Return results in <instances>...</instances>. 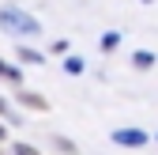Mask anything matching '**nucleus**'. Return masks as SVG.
I'll return each mask as SVG.
<instances>
[{
	"label": "nucleus",
	"mask_w": 158,
	"mask_h": 155,
	"mask_svg": "<svg viewBox=\"0 0 158 155\" xmlns=\"http://www.w3.org/2000/svg\"><path fill=\"white\" fill-rule=\"evenodd\" d=\"M0 27H4L8 34H38V30H42L34 15L19 11V8H4V11H0Z\"/></svg>",
	"instance_id": "nucleus-1"
},
{
	"label": "nucleus",
	"mask_w": 158,
	"mask_h": 155,
	"mask_svg": "<svg viewBox=\"0 0 158 155\" xmlns=\"http://www.w3.org/2000/svg\"><path fill=\"white\" fill-rule=\"evenodd\" d=\"M113 144H121V148H143L147 144V132L143 129H117L113 132Z\"/></svg>",
	"instance_id": "nucleus-2"
},
{
	"label": "nucleus",
	"mask_w": 158,
	"mask_h": 155,
	"mask_svg": "<svg viewBox=\"0 0 158 155\" xmlns=\"http://www.w3.org/2000/svg\"><path fill=\"white\" fill-rule=\"evenodd\" d=\"M19 57H23L27 64H42V53H34V49H19Z\"/></svg>",
	"instance_id": "nucleus-3"
},
{
	"label": "nucleus",
	"mask_w": 158,
	"mask_h": 155,
	"mask_svg": "<svg viewBox=\"0 0 158 155\" xmlns=\"http://www.w3.org/2000/svg\"><path fill=\"white\" fill-rule=\"evenodd\" d=\"M154 64V53H135V68H151Z\"/></svg>",
	"instance_id": "nucleus-4"
},
{
	"label": "nucleus",
	"mask_w": 158,
	"mask_h": 155,
	"mask_svg": "<svg viewBox=\"0 0 158 155\" xmlns=\"http://www.w3.org/2000/svg\"><path fill=\"white\" fill-rule=\"evenodd\" d=\"M117 42H121V34H113V30L102 34V49H117Z\"/></svg>",
	"instance_id": "nucleus-5"
},
{
	"label": "nucleus",
	"mask_w": 158,
	"mask_h": 155,
	"mask_svg": "<svg viewBox=\"0 0 158 155\" xmlns=\"http://www.w3.org/2000/svg\"><path fill=\"white\" fill-rule=\"evenodd\" d=\"M64 68L75 76V72H83V61H79V57H68V61H64Z\"/></svg>",
	"instance_id": "nucleus-6"
},
{
	"label": "nucleus",
	"mask_w": 158,
	"mask_h": 155,
	"mask_svg": "<svg viewBox=\"0 0 158 155\" xmlns=\"http://www.w3.org/2000/svg\"><path fill=\"white\" fill-rule=\"evenodd\" d=\"M15 155H38V151H34L30 144H19V148H15Z\"/></svg>",
	"instance_id": "nucleus-7"
},
{
	"label": "nucleus",
	"mask_w": 158,
	"mask_h": 155,
	"mask_svg": "<svg viewBox=\"0 0 158 155\" xmlns=\"http://www.w3.org/2000/svg\"><path fill=\"white\" fill-rule=\"evenodd\" d=\"M143 4H154V0H143Z\"/></svg>",
	"instance_id": "nucleus-8"
},
{
	"label": "nucleus",
	"mask_w": 158,
	"mask_h": 155,
	"mask_svg": "<svg viewBox=\"0 0 158 155\" xmlns=\"http://www.w3.org/2000/svg\"><path fill=\"white\" fill-rule=\"evenodd\" d=\"M0 136H4V129H0Z\"/></svg>",
	"instance_id": "nucleus-9"
}]
</instances>
